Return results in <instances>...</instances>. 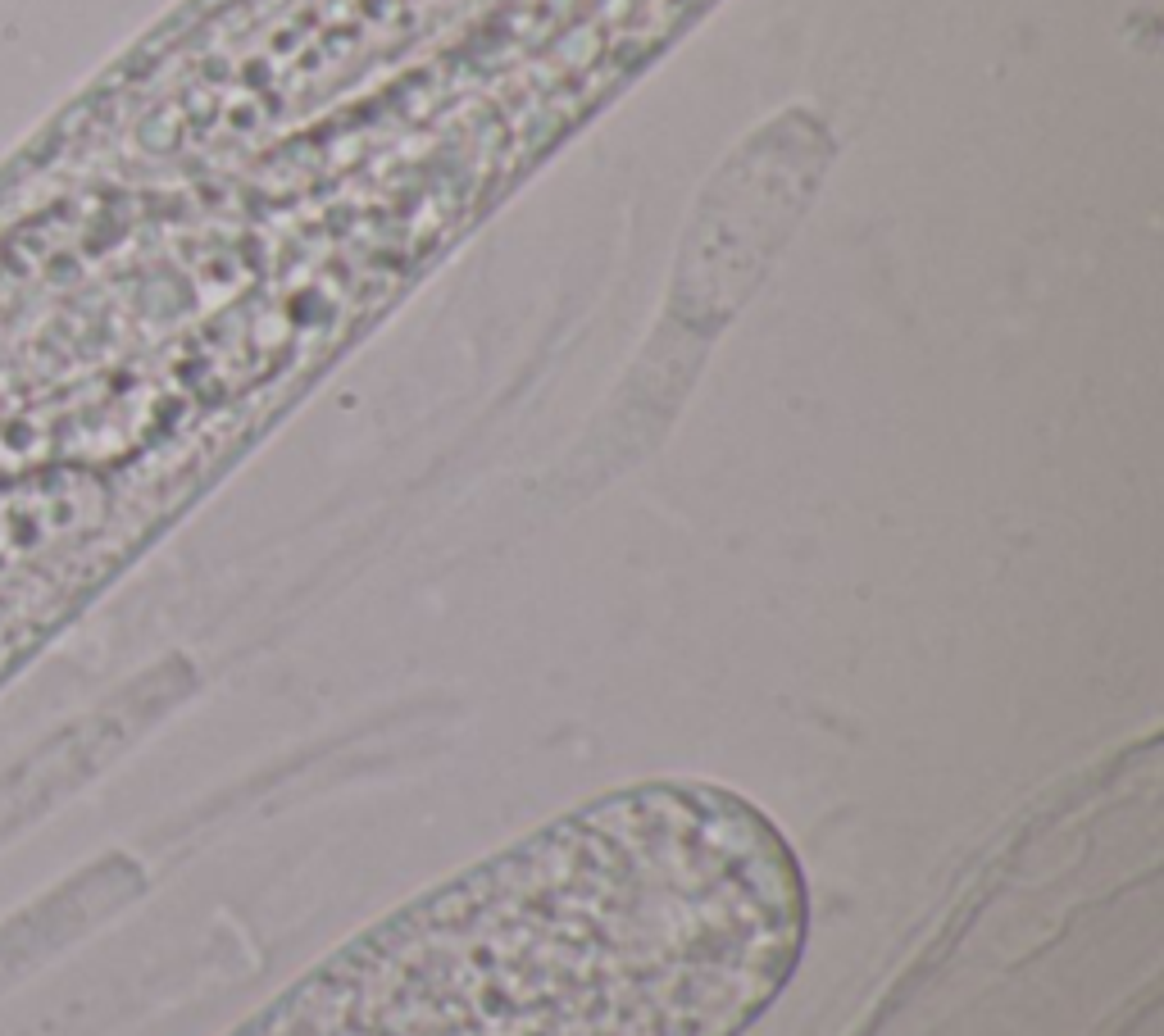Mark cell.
I'll list each match as a JSON object with an SVG mask.
<instances>
[]
</instances>
